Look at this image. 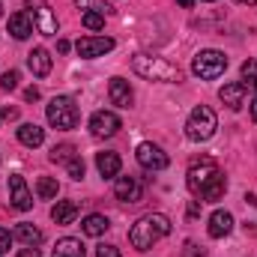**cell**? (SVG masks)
I'll return each instance as SVG.
<instances>
[{
    "mask_svg": "<svg viewBox=\"0 0 257 257\" xmlns=\"http://www.w3.org/2000/svg\"><path fill=\"white\" fill-rule=\"evenodd\" d=\"M224 192H227V180H224V174L218 171V174L203 186L200 197H203V200H209V203H215V200H221V197H224Z\"/></svg>",
    "mask_w": 257,
    "mask_h": 257,
    "instance_id": "cell-22",
    "label": "cell"
},
{
    "mask_svg": "<svg viewBox=\"0 0 257 257\" xmlns=\"http://www.w3.org/2000/svg\"><path fill=\"white\" fill-rule=\"evenodd\" d=\"M96 257H123V254H120L117 245H99L96 248Z\"/></svg>",
    "mask_w": 257,
    "mask_h": 257,
    "instance_id": "cell-34",
    "label": "cell"
},
{
    "mask_svg": "<svg viewBox=\"0 0 257 257\" xmlns=\"http://www.w3.org/2000/svg\"><path fill=\"white\" fill-rule=\"evenodd\" d=\"M203 3H215V0H203Z\"/></svg>",
    "mask_w": 257,
    "mask_h": 257,
    "instance_id": "cell-43",
    "label": "cell"
},
{
    "mask_svg": "<svg viewBox=\"0 0 257 257\" xmlns=\"http://www.w3.org/2000/svg\"><path fill=\"white\" fill-rule=\"evenodd\" d=\"M18 141H21L24 147L36 150V147L45 144V128H39L36 123H21V126H18Z\"/></svg>",
    "mask_w": 257,
    "mask_h": 257,
    "instance_id": "cell-18",
    "label": "cell"
},
{
    "mask_svg": "<svg viewBox=\"0 0 257 257\" xmlns=\"http://www.w3.org/2000/svg\"><path fill=\"white\" fill-rule=\"evenodd\" d=\"M81 21H84L87 30H102V27H105V15H102V12H84Z\"/></svg>",
    "mask_w": 257,
    "mask_h": 257,
    "instance_id": "cell-29",
    "label": "cell"
},
{
    "mask_svg": "<svg viewBox=\"0 0 257 257\" xmlns=\"http://www.w3.org/2000/svg\"><path fill=\"white\" fill-rule=\"evenodd\" d=\"M0 15H3V3H0Z\"/></svg>",
    "mask_w": 257,
    "mask_h": 257,
    "instance_id": "cell-42",
    "label": "cell"
},
{
    "mask_svg": "<svg viewBox=\"0 0 257 257\" xmlns=\"http://www.w3.org/2000/svg\"><path fill=\"white\" fill-rule=\"evenodd\" d=\"M45 117L54 128H75L78 126V105L72 96H54L45 108Z\"/></svg>",
    "mask_w": 257,
    "mask_h": 257,
    "instance_id": "cell-4",
    "label": "cell"
},
{
    "mask_svg": "<svg viewBox=\"0 0 257 257\" xmlns=\"http://www.w3.org/2000/svg\"><path fill=\"white\" fill-rule=\"evenodd\" d=\"M183 257H206V251H203L197 242H186V248H183Z\"/></svg>",
    "mask_w": 257,
    "mask_h": 257,
    "instance_id": "cell-33",
    "label": "cell"
},
{
    "mask_svg": "<svg viewBox=\"0 0 257 257\" xmlns=\"http://www.w3.org/2000/svg\"><path fill=\"white\" fill-rule=\"evenodd\" d=\"M75 156H78V153H75V147H72V144H60V147H54V150H51V162H54V165H69Z\"/></svg>",
    "mask_w": 257,
    "mask_h": 257,
    "instance_id": "cell-26",
    "label": "cell"
},
{
    "mask_svg": "<svg viewBox=\"0 0 257 257\" xmlns=\"http://www.w3.org/2000/svg\"><path fill=\"white\" fill-rule=\"evenodd\" d=\"M114 194H117V200H123V203H138V200L144 197V186H141L138 177H117Z\"/></svg>",
    "mask_w": 257,
    "mask_h": 257,
    "instance_id": "cell-12",
    "label": "cell"
},
{
    "mask_svg": "<svg viewBox=\"0 0 257 257\" xmlns=\"http://www.w3.org/2000/svg\"><path fill=\"white\" fill-rule=\"evenodd\" d=\"M27 15L33 18V24H36V30L42 33V36H57V15L48 9V6H42V3H36V0H27Z\"/></svg>",
    "mask_w": 257,
    "mask_h": 257,
    "instance_id": "cell-8",
    "label": "cell"
},
{
    "mask_svg": "<svg viewBox=\"0 0 257 257\" xmlns=\"http://www.w3.org/2000/svg\"><path fill=\"white\" fill-rule=\"evenodd\" d=\"M51 257H84V245H81V239H75V236H63V239H57Z\"/></svg>",
    "mask_w": 257,
    "mask_h": 257,
    "instance_id": "cell-23",
    "label": "cell"
},
{
    "mask_svg": "<svg viewBox=\"0 0 257 257\" xmlns=\"http://www.w3.org/2000/svg\"><path fill=\"white\" fill-rule=\"evenodd\" d=\"M0 257H3V254H0Z\"/></svg>",
    "mask_w": 257,
    "mask_h": 257,
    "instance_id": "cell-44",
    "label": "cell"
},
{
    "mask_svg": "<svg viewBox=\"0 0 257 257\" xmlns=\"http://www.w3.org/2000/svg\"><path fill=\"white\" fill-rule=\"evenodd\" d=\"M171 233V218L162 215V212H147L141 215L132 230H128V242L138 248V251H150L156 242H162L165 236Z\"/></svg>",
    "mask_w": 257,
    "mask_h": 257,
    "instance_id": "cell-1",
    "label": "cell"
},
{
    "mask_svg": "<svg viewBox=\"0 0 257 257\" xmlns=\"http://www.w3.org/2000/svg\"><path fill=\"white\" fill-rule=\"evenodd\" d=\"M27 66H30V72L36 78H45V75H51V54L45 48H33L27 54Z\"/></svg>",
    "mask_w": 257,
    "mask_h": 257,
    "instance_id": "cell-17",
    "label": "cell"
},
{
    "mask_svg": "<svg viewBox=\"0 0 257 257\" xmlns=\"http://www.w3.org/2000/svg\"><path fill=\"white\" fill-rule=\"evenodd\" d=\"M239 72H242V84H245V90H248V87L257 90V60H245Z\"/></svg>",
    "mask_w": 257,
    "mask_h": 257,
    "instance_id": "cell-27",
    "label": "cell"
},
{
    "mask_svg": "<svg viewBox=\"0 0 257 257\" xmlns=\"http://www.w3.org/2000/svg\"><path fill=\"white\" fill-rule=\"evenodd\" d=\"M135 159H138V165H141L144 171H165V168L171 165L168 153H165L159 144H150V141L135 150Z\"/></svg>",
    "mask_w": 257,
    "mask_h": 257,
    "instance_id": "cell-7",
    "label": "cell"
},
{
    "mask_svg": "<svg viewBox=\"0 0 257 257\" xmlns=\"http://www.w3.org/2000/svg\"><path fill=\"white\" fill-rule=\"evenodd\" d=\"M75 6H81L84 12H102V15L114 12V9H111V3H105V0H75Z\"/></svg>",
    "mask_w": 257,
    "mask_h": 257,
    "instance_id": "cell-28",
    "label": "cell"
},
{
    "mask_svg": "<svg viewBox=\"0 0 257 257\" xmlns=\"http://www.w3.org/2000/svg\"><path fill=\"white\" fill-rule=\"evenodd\" d=\"M248 108H251V120L257 123V93H254V99H251V105H248Z\"/></svg>",
    "mask_w": 257,
    "mask_h": 257,
    "instance_id": "cell-39",
    "label": "cell"
},
{
    "mask_svg": "<svg viewBox=\"0 0 257 257\" xmlns=\"http://www.w3.org/2000/svg\"><path fill=\"white\" fill-rule=\"evenodd\" d=\"M0 87H3L6 93H12V90H18V72H15V69H9V72H3V75H0Z\"/></svg>",
    "mask_w": 257,
    "mask_h": 257,
    "instance_id": "cell-30",
    "label": "cell"
},
{
    "mask_svg": "<svg viewBox=\"0 0 257 257\" xmlns=\"http://www.w3.org/2000/svg\"><path fill=\"white\" fill-rule=\"evenodd\" d=\"M0 120H18V108H0Z\"/></svg>",
    "mask_w": 257,
    "mask_h": 257,
    "instance_id": "cell-35",
    "label": "cell"
},
{
    "mask_svg": "<svg viewBox=\"0 0 257 257\" xmlns=\"http://www.w3.org/2000/svg\"><path fill=\"white\" fill-rule=\"evenodd\" d=\"M236 3H242V6H254L257 0H236Z\"/></svg>",
    "mask_w": 257,
    "mask_h": 257,
    "instance_id": "cell-41",
    "label": "cell"
},
{
    "mask_svg": "<svg viewBox=\"0 0 257 257\" xmlns=\"http://www.w3.org/2000/svg\"><path fill=\"white\" fill-rule=\"evenodd\" d=\"M224 69H227V57H224L221 51H215V48L197 51L194 60H192V72L197 78H203V81H212V78L224 75Z\"/></svg>",
    "mask_w": 257,
    "mask_h": 257,
    "instance_id": "cell-5",
    "label": "cell"
},
{
    "mask_svg": "<svg viewBox=\"0 0 257 257\" xmlns=\"http://www.w3.org/2000/svg\"><path fill=\"white\" fill-rule=\"evenodd\" d=\"M218 99L230 108V111H239L245 105V84L242 81H233V84H224L218 90Z\"/></svg>",
    "mask_w": 257,
    "mask_h": 257,
    "instance_id": "cell-14",
    "label": "cell"
},
{
    "mask_svg": "<svg viewBox=\"0 0 257 257\" xmlns=\"http://www.w3.org/2000/svg\"><path fill=\"white\" fill-rule=\"evenodd\" d=\"M24 99H27V102H36V99H39V87H27V90H24Z\"/></svg>",
    "mask_w": 257,
    "mask_h": 257,
    "instance_id": "cell-37",
    "label": "cell"
},
{
    "mask_svg": "<svg viewBox=\"0 0 257 257\" xmlns=\"http://www.w3.org/2000/svg\"><path fill=\"white\" fill-rule=\"evenodd\" d=\"M66 171H69V177H72V180H84V171H87V168H84V159H81V156H75V159L66 165Z\"/></svg>",
    "mask_w": 257,
    "mask_h": 257,
    "instance_id": "cell-31",
    "label": "cell"
},
{
    "mask_svg": "<svg viewBox=\"0 0 257 257\" xmlns=\"http://www.w3.org/2000/svg\"><path fill=\"white\" fill-rule=\"evenodd\" d=\"M57 192H60V186H57L54 177H39V180H36V194H39L42 200H54Z\"/></svg>",
    "mask_w": 257,
    "mask_h": 257,
    "instance_id": "cell-25",
    "label": "cell"
},
{
    "mask_svg": "<svg viewBox=\"0 0 257 257\" xmlns=\"http://www.w3.org/2000/svg\"><path fill=\"white\" fill-rule=\"evenodd\" d=\"M9 203H12L18 212L33 209V194H30V189H27V183H24L21 174H12V177H9Z\"/></svg>",
    "mask_w": 257,
    "mask_h": 257,
    "instance_id": "cell-10",
    "label": "cell"
},
{
    "mask_svg": "<svg viewBox=\"0 0 257 257\" xmlns=\"http://www.w3.org/2000/svg\"><path fill=\"white\" fill-rule=\"evenodd\" d=\"M18 257H42V254H39V248H36V245H24V248L18 251Z\"/></svg>",
    "mask_w": 257,
    "mask_h": 257,
    "instance_id": "cell-36",
    "label": "cell"
},
{
    "mask_svg": "<svg viewBox=\"0 0 257 257\" xmlns=\"http://www.w3.org/2000/svg\"><path fill=\"white\" fill-rule=\"evenodd\" d=\"M108 96H111V105H117V108H132V102H135V93L126 78H111Z\"/></svg>",
    "mask_w": 257,
    "mask_h": 257,
    "instance_id": "cell-13",
    "label": "cell"
},
{
    "mask_svg": "<svg viewBox=\"0 0 257 257\" xmlns=\"http://www.w3.org/2000/svg\"><path fill=\"white\" fill-rule=\"evenodd\" d=\"M69 48H72V45H69L66 39H60V42H57V51H60V54H69Z\"/></svg>",
    "mask_w": 257,
    "mask_h": 257,
    "instance_id": "cell-38",
    "label": "cell"
},
{
    "mask_svg": "<svg viewBox=\"0 0 257 257\" xmlns=\"http://www.w3.org/2000/svg\"><path fill=\"white\" fill-rule=\"evenodd\" d=\"M132 69L141 78H147V81H162V84H180L183 81L180 66L165 60V57H153V54H135L132 57Z\"/></svg>",
    "mask_w": 257,
    "mask_h": 257,
    "instance_id": "cell-2",
    "label": "cell"
},
{
    "mask_svg": "<svg viewBox=\"0 0 257 257\" xmlns=\"http://www.w3.org/2000/svg\"><path fill=\"white\" fill-rule=\"evenodd\" d=\"M206 230H209V236H212V239H221V236H227V233L233 230V215H230L227 209H215V212L209 215V224H206Z\"/></svg>",
    "mask_w": 257,
    "mask_h": 257,
    "instance_id": "cell-15",
    "label": "cell"
},
{
    "mask_svg": "<svg viewBox=\"0 0 257 257\" xmlns=\"http://www.w3.org/2000/svg\"><path fill=\"white\" fill-rule=\"evenodd\" d=\"M9 33H12L15 39H27V36L33 33V18H30L27 12H15V15H9Z\"/></svg>",
    "mask_w": 257,
    "mask_h": 257,
    "instance_id": "cell-20",
    "label": "cell"
},
{
    "mask_svg": "<svg viewBox=\"0 0 257 257\" xmlns=\"http://www.w3.org/2000/svg\"><path fill=\"white\" fill-rule=\"evenodd\" d=\"M215 128H218L215 111L206 108V105H197L192 114H189V120H186V135H189V141H194V144L209 141L215 135Z\"/></svg>",
    "mask_w": 257,
    "mask_h": 257,
    "instance_id": "cell-3",
    "label": "cell"
},
{
    "mask_svg": "<svg viewBox=\"0 0 257 257\" xmlns=\"http://www.w3.org/2000/svg\"><path fill=\"white\" fill-rule=\"evenodd\" d=\"M96 168H99L102 180H117V177H120L123 162H120V156H117V153H99V156H96Z\"/></svg>",
    "mask_w": 257,
    "mask_h": 257,
    "instance_id": "cell-16",
    "label": "cell"
},
{
    "mask_svg": "<svg viewBox=\"0 0 257 257\" xmlns=\"http://www.w3.org/2000/svg\"><path fill=\"white\" fill-rule=\"evenodd\" d=\"M75 51H78V57L93 60V57H102V54L114 51V39L111 36H84V39L75 42Z\"/></svg>",
    "mask_w": 257,
    "mask_h": 257,
    "instance_id": "cell-9",
    "label": "cell"
},
{
    "mask_svg": "<svg viewBox=\"0 0 257 257\" xmlns=\"http://www.w3.org/2000/svg\"><path fill=\"white\" fill-rule=\"evenodd\" d=\"M120 117L114 114V111H96L93 117H90V132L96 135V138H114L117 132H120Z\"/></svg>",
    "mask_w": 257,
    "mask_h": 257,
    "instance_id": "cell-11",
    "label": "cell"
},
{
    "mask_svg": "<svg viewBox=\"0 0 257 257\" xmlns=\"http://www.w3.org/2000/svg\"><path fill=\"white\" fill-rule=\"evenodd\" d=\"M108 227H111V221H108L105 215H99V212H93V215H87V218L81 221V230H84L87 236H105Z\"/></svg>",
    "mask_w": 257,
    "mask_h": 257,
    "instance_id": "cell-24",
    "label": "cell"
},
{
    "mask_svg": "<svg viewBox=\"0 0 257 257\" xmlns=\"http://www.w3.org/2000/svg\"><path fill=\"white\" fill-rule=\"evenodd\" d=\"M12 236H15L18 242H24V245H36V248L45 242V233H42L36 224H27V221H21V224L15 227V233H12Z\"/></svg>",
    "mask_w": 257,
    "mask_h": 257,
    "instance_id": "cell-19",
    "label": "cell"
},
{
    "mask_svg": "<svg viewBox=\"0 0 257 257\" xmlns=\"http://www.w3.org/2000/svg\"><path fill=\"white\" fill-rule=\"evenodd\" d=\"M12 239H15V236H12V233H9L6 227H0V254H6V251H9Z\"/></svg>",
    "mask_w": 257,
    "mask_h": 257,
    "instance_id": "cell-32",
    "label": "cell"
},
{
    "mask_svg": "<svg viewBox=\"0 0 257 257\" xmlns=\"http://www.w3.org/2000/svg\"><path fill=\"white\" fill-rule=\"evenodd\" d=\"M221 168L215 165V159H209V156H200V159H192V165H189V174H186V186H189V192L197 194L203 192V186L218 174Z\"/></svg>",
    "mask_w": 257,
    "mask_h": 257,
    "instance_id": "cell-6",
    "label": "cell"
},
{
    "mask_svg": "<svg viewBox=\"0 0 257 257\" xmlns=\"http://www.w3.org/2000/svg\"><path fill=\"white\" fill-rule=\"evenodd\" d=\"M177 3H180L183 9H192V6H194V0H177Z\"/></svg>",
    "mask_w": 257,
    "mask_h": 257,
    "instance_id": "cell-40",
    "label": "cell"
},
{
    "mask_svg": "<svg viewBox=\"0 0 257 257\" xmlns=\"http://www.w3.org/2000/svg\"><path fill=\"white\" fill-rule=\"evenodd\" d=\"M51 218H54L57 224H72V221L78 218V203H75V200H57V203L51 206Z\"/></svg>",
    "mask_w": 257,
    "mask_h": 257,
    "instance_id": "cell-21",
    "label": "cell"
}]
</instances>
